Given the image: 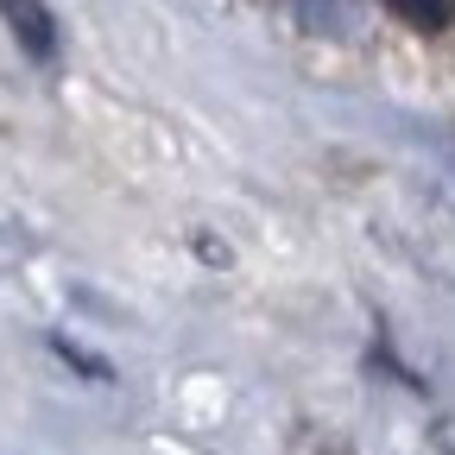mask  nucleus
I'll return each mask as SVG.
<instances>
[{
	"mask_svg": "<svg viewBox=\"0 0 455 455\" xmlns=\"http://www.w3.org/2000/svg\"><path fill=\"white\" fill-rule=\"evenodd\" d=\"M0 20L13 26V38H20L32 57H51L57 26H51V13H44V0H0Z\"/></svg>",
	"mask_w": 455,
	"mask_h": 455,
	"instance_id": "f257e3e1",
	"label": "nucleus"
},
{
	"mask_svg": "<svg viewBox=\"0 0 455 455\" xmlns=\"http://www.w3.org/2000/svg\"><path fill=\"white\" fill-rule=\"evenodd\" d=\"M398 13H405L411 26H443L449 13H455V0H392Z\"/></svg>",
	"mask_w": 455,
	"mask_h": 455,
	"instance_id": "f03ea898",
	"label": "nucleus"
}]
</instances>
